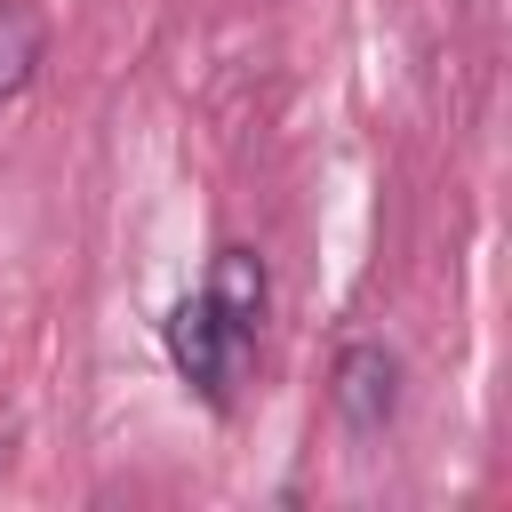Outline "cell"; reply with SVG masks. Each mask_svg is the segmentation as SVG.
<instances>
[{
	"label": "cell",
	"instance_id": "cell-1",
	"mask_svg": "<svg viewBox=\"0 0 512 512\" xmlns=\"http://www.w3.org/2000/svg\"><path fill=\"white\" fill-rule=\"evenodd\" d=\"M336 416H344L360 440L400 416V352H392V344L360 336V344L336 352Z\"/></svg>",
	"mask_w": 512,
	"mask_h": 512
},
{
	"label": "cell",
	"instance_id": "cell-2",
	"mask_svg": "<svg viewBox=\"0 0 512 512\" xmlns=\"http://www.w3.org/2000/svg\"><path fill=\"white\" fill-rule=\"evenodd\" d=\"M168 360H176V376L184 384H200V392H224V376H232V336H224V320L208 312V296H184L176 312H168Z\"/></svg>",
	"mask_w": 512,
	"mask_h": 512
},
{
	"label": "cell",
	"instance_id": "cell-3",
	"mask_svg": "<svg viewBox=\"0 0 512 512\" xmlns=\"http://www.w3.org/2000/svg\"><path fill=\"white\" fill-rule=\"evenodd\" d=\"M264 304H272L264 256H256V248H216V264H208V312L224 320L232 344H248V336L264 328Z\"/></svg>",
	"mask_w": 512,
	"mask_h": 512
},
{
	"label": "cell",
	"instance_id": "cell-4",
	"mask_svg": "<svg viewBox=\"0 0 512 512\" xmlns=\"http://www.w3.org/2000/svg\"><path fill=\"white\" fill-rule=\"evenodd\" d=\"M40 48H48L40 16H32L24 0H0V104L32 88V72H40Z\"/></svg>",
	"mask_w": 512,
	"mask_h": 512
}]
</instances>
